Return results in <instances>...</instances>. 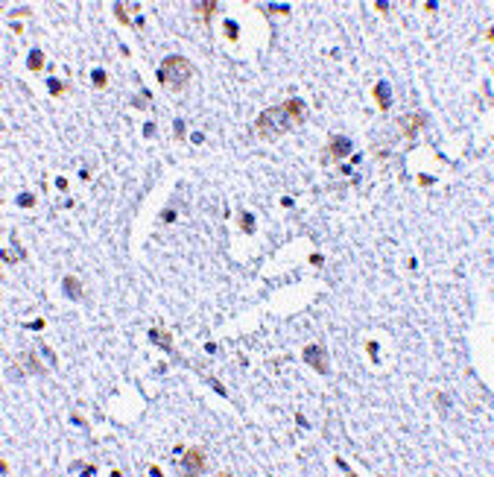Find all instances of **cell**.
<instances>
[{"label":"cell","mask_w":494,"mask_h":477,"mask_svg":"<svg viewBox=\"0 0 494 477\" xmlns=\"http://www.w3.org/2000/svg\"><path fill=\"white\" fill-rule=\"evenodd\" d=\"M351 141L348 138H331L327 141V147H324V153H322V164H331V161H340V158H345V155L351 153Z\"/></svg>","instance_id":"3957f363"},{"label":"cell","mask_w":494,"mask_h":477,"mask_svg":"<svg viewBox=\"0 0 494 477\" xmlns=\"http://www.w3.org/2000/svg\"><path fill=\"white\" fill-rule=\"evenodd\" d=\"M304 120H307V102L298 100V97H292V100L281 102V105H272V108H266V111L257 114L255 135L260 138V141H272V138L290 132L292 126H298V123H304Z\"/></svg>","instance_id":"6da1fadb"},{"label":"cell","mask_w":494,"mask_h":477,"mask_svg":"<svg viewBox=\"0 0 494 477\" xmlns=\"http://www.w3.org/2000/svg\"><path fill=\"white\" fill-rule=\"evenodd\" d=\"M47 88H50V94H53V97H62V94L68 91V85H65V82H59V79H53V76L47 79Z\"/></svg>","instance_id":"9a60e30c"},{"label":"cell","mask_w":494,"mask_h":477,"mask_svg":"<svg viewBox=\"0 0 494 477\" xmlns=\"http://www.w3.org/2000/svg\"><path fill=\"white\" fill-rule=\"evenodd\" d=\"M240 228H243V231H249V234L255 231V217H252L249 211H243V214H240Z\"/></svg>","instance_id":"5bb4252c"},{"label":"cell","mask_w":494,"mask_h":477,"mask_svg":"<svg viewBox=\"0 0 494 477\" xmlns=\"http://www.w3.org/2000/svg\"><path fill=\"white\" fill-rule=\"evenodd\" d=\"M56 188H59V190H68V179H62V176H59V179H56Z\"/></svg>","instance_id":"603a6c76"},{"label":"cell","mask_w":494,"mask_h":477,"mask_svg":"<svg viewBox=\"0 0 494 477\" xmlns=\"http://www.w3.org/2000/svg\"><path fill=\"white\" fill-rule=\"evenodd\" d=\"M24 328H33V331H41V328H44V319H33V322H27Z\"/></svg>","instance_id":"ffe728a7"},{"label":"cell","mask_w":494,"mask_h":477,"mask_svg":"<svg viewBox=\"0 0 494 477\" xmlns=\"http://www.w3.org/2000/svg\"><path fill=\"white\" fill-rule=\"evenodd\" d=\"M375 100H377V108H383V111L392 105V88H389L386 79H380V82L375 85Z\"/></svg>","instance_id":"52a82bcc"},{"label":"cell","mask_w":494,"mask_h":477,"mask_svg":"<svg viewBox=\"0 0 494 477\" xmlns=\"http://www.w3.org/2000/svg\"><path fill=\"white\" fill-rule=\"evenodd\" d=\"M217 6H220L217 0H202V3H196V12L202 15V21H211V15H214Z\"/></svg>","instance_id":"7c38bea8"},{"label":"cell","mask_w":494,"mask_h":477,"mask_svg":"<svg viewBox=\"0 0 494 477\" xmlns=\"http://www.w3.org/2000/svg\"><path fill=\"white\" fill-rule=\"evenodd\" d=\"M15 360H18V363H24V369H27V372H44V366L38 363V357H35L33 351H24V354H18Z\"/></svg>","instance_id":"30bf717a"},{"label":"cell","mask_w":494,"mask_h":477,"mask_svg":"<svg viewBox=\"0 0 494 477\" xmlns=\"http://www.w3.org/2000/svg\"><path fill=\"white\" fill-rule=\"evenodd\" d=\"M225 33H228L231 41H237V24H234V21H225Z\"/></svg>","instance_id":"ac0fdd59"},{"label":"cell","mask_w":494,"mask_h":477,"mask_svg":"<svg viewBox=\"0 0 494 477\" xmlns=\"http://www.w3.org/2000/svg\"><path fill=\"white\" fill-rule=\"evenodd\" d=\"M182 471L185 474H202V468H205V451L202 448H190V451H185V457H182Z\"/></svg>","instance_id":"5b68a950"},{"label":"cell","mask_w":494,"mask_h":477,"mask_svg":"<svg viewBox=\"0 0 494 477\" xmlns=\"http://www.w3.org/2000/svg\"><path fill=\"white\" fill-rule=\"evenodd\" d=\"M301 357H304V363H310L319 375H327V357H324V348L322 345H316V342H310V345H304V351H301Z\"/></svg>","instance_id":"277c9868"},{"label":"cell","mask_w":494,"mask_h":477,"mask_svg":"<svg viewBox=\"0 0 494 477\" xmlns=\"http://www.w3.org/2000/svg\"><path fill=\"white\" fill-rule=\"evenodd\" d=\"M41 351H44V357L50 360V366H56V354H53L50 348H47V345H44V348H41Z\"/></svg>","instance_id":"7402d4cb"},{"label":"cell","mask_w":494,"mask_h":477,"mask_svg":"<svg viewBox=\"0 0 494 477\" xmlns=\"http://www.w3.org/2000/svg\"><path fill=\"white\" fill-rule=\"evenodd\" d=\"M173 220H176V211H173V208H164V211H161V222H173Z\"/></svg>","instance_id":"d6986e66"},{"label":"cell","mask_w":494,"mask_h":477,"mask_svg":"<svg viewBox=\"0 0 494 477\" xmlns=\"http://www.w3.org/2000/svg\"><path fill=\"white\" fill-rule=\"evenodd\" d=\"M149 342L158 345V348H164V351H173V337L164 331V328H152V331H149Z\"/></svg>","instance_id":"ba28073f"},{"label":"cell","mask_w":494,"mask_h":477,"mask_svg":"<svg viewBox=\"0 0 494 477\" xmlns=\"http://www.w3.org/2000/svg\"><path fill=\"white\" fill-rule=\"evenodd\" d=\"M18 205H21V208H33V205H35V196H33V193H21V196H18Z\"/></svg>","instance_id":"e0dca14e"},{"label":"cell","mask_w":494,"mask_h":477,"mask_svg":"<svg viewBox=\"0 0 494 477\" xmlns=\"http://www.w3.org/2000/svg\"><path fill=\"white\" fill-rule=\"evenodd\" d=\"M27 68L33 70V73H38V70L44 68V53L38 50V47H35V50H30V59H27Z\"/></svg>","instance_id":"8fae6325"},{"label":"cell","mask_w":494,"mask_h":477,"mask_svg":"<svg viewBox=\"0 0 494 477\" xmlns=\"http://www.w3.org/2000/svg\"><path fill=\"white\" fill-rule=\"evenodd\" d=\"M114 12H117L120 24H126V27H132V21H129V18H126V3H117V6H114Z\"/></svg>","instance_id":"2e32d148"},{"label":"cell","mask_w":494,"mask_h":477,"mask_svg":"<svg viewBox=\"0 0 494 477\" xmlns=\"http://www.w3.org/2000/svg\"><path fill=\"white\" fill-rule=\"evenodd\" d=\"M176 138H185V120H176Z\"/></svg>","instance_id":"44dd1931"},{"label":"cell","mask_w":494,"mask_h":477,"mask_svg":"<svg viewBox=\"0 0 494 477\" xmlns=\"http://www.w3.org/2000/svg\"><path fill=\"white\" fill-rule=\"evenodd\" d=\"M62 290H65V296L73 299V302H82V299H85V290H82V284H79L76 275H65V278H62Z\"/></svg>","instance_id":"8992f818"},{"label":"cell","mask_w":494,"mask_h":477,"mask_svg":"<svg viewBox=\"0 0 494 477\" xmlns=\"http://www.w3.org/2000/svg\"><path fill=\"white\" fill-rule=\"evenodd\" d=\"M424 120H427L424 114H415V117H401L398 123H401V129H404V135L407 138H415V132L424 126Z\"/></svg>","instance_id":"9c48e42d"},{"label":"cell","mask_w":494,"mask_h":477,"mask_svg":"<svg viewBox=\"0 0 494 477\" xmlns=\"http://www.w3.org/2000/svg\"><path fill=\"white\" fill-rule=\"evenodd\" d=\"M91 82H94V88H97V91H102V88L108 85V73H105L102 68H94V73H91Z\"/></svg>","instance_id":"4fadbf2b"},{"label":"cell","mask_w":494,"mask_h":477,"mask_svg":"<svg viewBox=\"0 0 494 477\" xmlns=\"http://www.w3.org/2000/svg\"><path fill=\"white\" fill-rule=\"evenodd\" d=\"M190 76H193V65L185 56H167L158 68V82L164 88H170V91L185 88L190 82Z\"/></svg>","instance_id":"7a4b0ae2"}]
</instances>
